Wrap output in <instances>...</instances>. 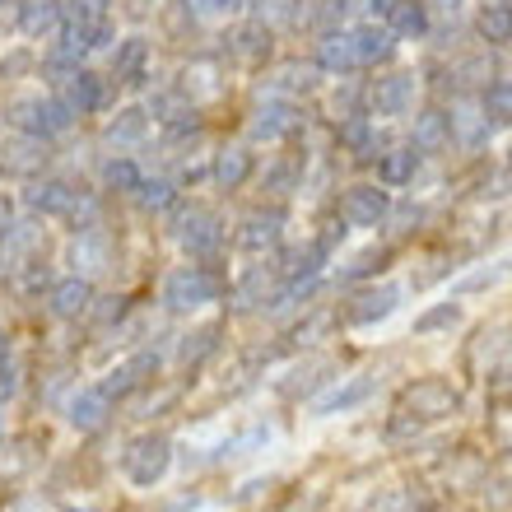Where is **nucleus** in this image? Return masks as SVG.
Returning a JSON list of instances; mask_svg holds the SVG:
<instances>
[{
  "label": "nucleus",
  "instance_id": "f257e3e1",
  "mask_svg": "<svg viewBox=\"0 0 512 512\" xmlns=\"http://www.w3.org/2000/svg\"><path fill=\"white\" fill-rule=\"evenodd\" d=\"M405 401L415 405V415L438 419V415H452V410H457V391L433 378V382H419V387L405 391Z\"/></svg>",
  "mask_w": 512,
  "mask_h": 512
},
{
  "label": "nucleus",
  "instance_id": "f03ea898",
  "mask_svg": "<svg viewBox=\"0 0 512 512\" xmlns=\"http://www.w3.org/2000/svg\"><path fill=\"white\" fill-rule=\"evenodd\" d=\"M396 303H401V289L396 284H382V289H368V294L354 298L350 308V322L368 326V322H382V317H391L396 312Z\"/></svg>",
  "mask_w": 512,
  "mask_h": 512
},
{
  "label": "nucleus",
  "instance_id": "7ed1b4c3",
  "mask_svg": "<svg viewBox=\"0 0 512 512\" xmlns=\"http://www.w3.org/2000/svg\"><path fill=\"white\" fill-rule=\"evenodd\" d=\"M373 387H378V378H354V382H345V387H336L331 396H322V401L312 405L317 415H336V410H354V405H364L368 396H373Z\"/></svg>",
  "mask_w": 512,
  "mask_h": 512
},
{
  "label": "nucleus",
  "instance_id": "20e7f679",
  "mask_svg": "<svg viewBox=\"0 0 512 512\" xmlns=\"http://www.w3.org/2000/svg\"><path fill=\"white\" fill-rule=\"evenodd\" d=\"M382 215H387V196L378 187H354L345 196V219L350 224H378Z\"/></svg>",
  "mask_w": 512,
  "mask_h": 512
},
{
  "label": "nucleus",
  "instance_id": "39448f33",
  "mask_svg": "<svg viewBox=\"0 0 512 512\" xmlns=\"http://www.w3.org/2000/svg\"><path fill=\"white\" fill-rule=\"evenodd\" d=\"M457 322H461L457 303H438V308H429L424 317H419L415 331H419V336H429V331H438V326H457Z\"/></svg>",
  "mask_w": 512,
  "mask_h": 512
},
{
  "label": "nucleus",
  "instance_id": "423d86ee",
  "mask_svg": "<svg viewBox=\"0 0 512 512\" xmlns=\"http://www.w3.org/2000/svg\"><path fill=\"white\" fill-rule=\"evenodd\" d=\"M405 103H410V84H405V80H387L378 89V108L382 112H401Z\"/></svg>",
  "mask_w": 512,
  "mask_h": 512
},
{
  "label": "nucleus",
  "instance_id": "0eeeda50",
  "mask_svg": "<svg viewBox=\"0 0 512 512\" xmlns=\"http://www.w3.org/2000/svg\"><path fill=\"white\" fill-rule=\"evenodd\" d=\"M480 28H485V38H508L512 33V10H503V5H494V10H485V19H480Z\"/></svg>",
  "mask_w": 512,
  "mask_h": 512
},
{
  "label": "nucleus",
  "instance_id": "6e6552de",
  "mask_svg": "<svg viewBox=\"0 0 512 512\" xmlns=\"http://www.w3.org/2000/svg\"><path fill=\"white\" fill-rule=\"evenodd\" d=\"M485 108H489V117H494V122H508V117H512V84H494V89H489V98H485Z\"/></svg>",
  "mask_w": 512,
  "mask_h": 512
},
{
  "label": "nucleus",
  "instance_id": "1a4fd4ad",
  "mask_svg": "<svg viewBox=\"0 0 512 512\" xmlns=\"http://www.w3.org/2000/svg\"><path fill=\"white\" fill-rule=\"evenodd\" d=\"M443 135H447V126L438 112H429V117L419 122V145H443Z\"/></svg>",
  "mask_w": 512,
  "mask_h": 512
},
{
  "label": "nucleus",
  "instance_id": "9d476101",
  "mask_svg": "<svg viewBox=\"0 0 512 512\" xmlns=\"http://www.w3.org/2000/svg\"><path fill=\"white\" fill-rule=\"evenodd\" d=\"M410 168H415V154H396V159H387V168H382V173H387V182H405V177H410Z\"/></svg>",
  "mask_w": 512,
  "mask_h": 512
}]
</instances>
